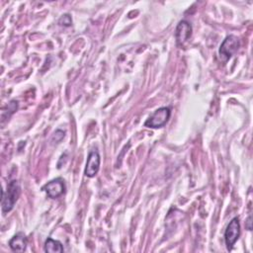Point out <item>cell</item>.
<instances>
[{"label": "cell", "mask_w": 253, "mask_h": 253, "mask_svg": "<svg viewBox=\"0 0 253 253\" xmlns=\"http://www.w3.org/2000/svg\"><path fill=\"white\" fill-rule=\"evenodd\" d=\"M171 115L170 108L161 107L157 109L144 123V126L150 128H159L166 125Z\"/></svg>", "instance_id": "cell-3"}, {"label": "cell", "mask_w": 253, "mask_h": 253, "mask_svg": "<svg viewBox=\"0 0 253 253\" xmlns=\"http://www.w3.org/2000/svg\"><path fill=\"white\" fill-rule=\"evenodd\" d=\"M99 167H100V155H99L98 151H96V150L90 151L88 154V157H87L86 166H85V170H84L85 176L89 177V178L94 177L98 173Z\"/></svg>", "instance_id": "cell-7"}, {"label": "cell", "mask_w": 253, "mask_h": 253, "mask_svg": "<svg viewBox=\"0 0 253 253\" xmlns=\"http://www.w3.org/2000/svg\"><path fill=\"white\" fill-rule=\"evenodd\" d=\"M43 190L45 191V193L49 198L56 199L65 192L64 181L61 178H56L54 180H51L44 185Z\"/></svg>", "instance_id": "cell-6"}, {"label": "cell", "mask_w": 253, "mask_h": 253, "mask_svg": "<svg viewBox=\"0 0 253 253\" xmlns=\"http://www.w3.org/2000/svg\"><path fill=\"white\" fill-rule=\"evenodd\" d=\"M9 246L12 251L24 252L27 247V238L25 234L19 232L16 235H14L9 241Z\"/></svg>", "instance_id": "cell-8"}, {"label": "cell", "mask_w": 253, "mask_h": 253, "mask_svg": "<svg viewBox=\"0 0 253 253\" xmlns=\"http://www.w3.org/2000/svg\"><path fill=\"white\" fill-rule=\"evenodd\" d=\"M240 235V223L238 217H233L224 232V241L227 250H231Z\"/></svg>", "instance_id": "cell-4"}, {"label": "cell", "mask_w": 253, "mask_h": 253, "mask_svg": "<svg viewBox=\"0 0 253 253\" xmlns=\"http://www.w3.org/2000/svg\"><path fill=\"white\" fill-rule=\"evenodd\" d=\"M21 194V186L17 180H12L9 182L7 186V190L2 191V199H1V206H2V212L5 214L12 211L16 202L18 201Z\"/></svg>", "instance_id": "cell-1"}, {"label": "cell", "mask_w": 253, "mask_h": 253, "mask_svg": "<svg viewBox=\"0 0 253 253\" xmlns=\"http://www.w3.org/2000/svg\"><path fill=\"white\" fill-rule=\"evenodd\" d=\"M64 135H65V132H64L63 130L57 129V130L54 132L53 136H52V141L55 142V143H58V142L64 137Z\"/></svg>", "instance_id": "cell-11"}, {"label": "cell", "mask_w": 253, "mask_h": 253, "mask_svg": "<svg viewBox=\"0 0 253 253\" xmlns=\"http://www.w3.org/2000/svg\"><path fill=\"white\" fill-rule=\"evenodd\" d=\"M44 251L47 253H61L63 252V247L60 241L48 237L44 242Z\"/></svg>", "instance_id": "cell-9"}, {"label": "cell", "mask_w": 253, "mask_h": 253, "mask_svg": "<svg viewBox=\"0 0 253 253\" xmlns=\"http://www.w3.org/2000/svg\"><path fill=\"white\" fill-rule=\"evenodd\" d=\"M239 46H240V42L237 37L233 35L227 36L221 42L218 49L220 60L223 62H226L238 50Z\"/></svg>", "instance_id": "cell-2"}, {"label": "cell", "mask_w": 253, "mask_h": 253, "mask_svg": "<svg viewBox=\"0 0 253 253\" xmlns=\"http://www.w3.org/2000/svg\"><path fill=\"white\" fill-rule=\"evenodd\" d=\"M58 24L61 25V26H64V27H69L71 26L72 24V19L70 17V15L68 14H64L60 17V19L58 20Z\"/></svg>", "instance_id": "cell-10"}, {"label": "cell", "mask_w": 253, "mask_h": 253, "mask_svg": "<svg viewBox=\"0 0 253 253\" xmlns=\"http://www.w3.org/2000/svg\"><path fill=\"white\" fill-rule=\"evenodd\" d=\"M191 35H192L191 24L186 20L180 21L179 24L177 25L176 31H175V38H176L177 45L182 46L190 39Z\"/></svg>", "instance_id": "cell-5"}]
</instances>
